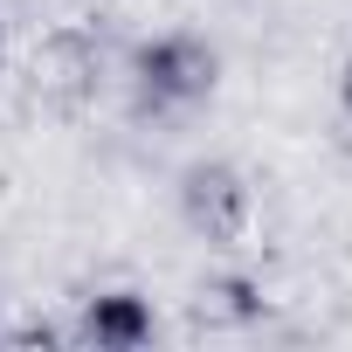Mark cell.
I'll return each mask as SVG.
<instances>
[{
  "label": "cell",
  "instance_id": "obj_1",
  "mask_svg": "<svg viewBox=\"0 0 352 352\" xmlns=\"http://www.w3.org/2000/svg\"><path fill=\"white\" fill-rule=\"evenodd\" d=\"M214 83H221V49L194 28H166V35L131 49V104L145 118L194 111L214 97Z\"/></svg>",
  "mask_w": 352,
  "mask_h": 352
},
{
  "label": "cell",
  "instance_id": "obj_2",
  "mask_svg": "<svg viewBox=\"0 0 352 352\" xmlns=\"http://www.w3.org/2000/svg\"><path fill=\"white\" fill-rule=\"evenodd\" d=\"M180 221L208 242V249H235L256 221V187L235 159H194L180 173Z\"/></svg>",
  "mask_w": 352,
  "mask_h": 352
},
{
  "label": "cell",
  "instance_id": "obj_3",
  "mask_svg": "<svg viewBox=\"0 0 352 352\" xmlns=\"http://www.w3.org/2000/svg\"><path fill=\"white\" fill-rule=\"evenodd\" d=\"M28 83L49 111H83L104 83V42L90 28H49L28 56Z\"/></svg>",
  "mask_w": 352,
  "mask_h": 352
},
{
  "label": "cell",
  "instance_id": "obj_4",
  "mask_svg": "<svg viewBox=\"0 0 352 352\" xmlns=\"http://www.w3.org/2000/svg\"><path fill=\"white\" fill-rule=\"evenodd\" d=\"M152 338H159V318L138 290H97L69 324V345H83V352H138Z\"/></svg>",
  "mask_w": 352,
  "mask_h": 352
},
{
  "label": "cell",
  "instance_id": "obj_5",
  "mask_svg": "<svg viewBox=\"0 0 352 352\" xmlns=\"http://www.w3.org/2000/svg\"><path fill=\"white\" fill-rule=\"evenodd\" d=\"M338 111H345V124H352V56L338 63Z\"/></svg>",
  "mask_w": 352,
  "mask_h": 352
}]
</instances>
